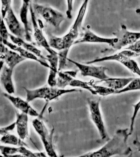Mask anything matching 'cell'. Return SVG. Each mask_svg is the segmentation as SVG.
<instances>
[{"mask_svg":"<svg viewBox=\"0 0 140 157\" xmlns=\"http://www.w3.org/2000/svg\"><path fill=\"white\" fill-rule=\"evenodd\" d=\"M129 128L120 129L103 146L95 151L76 157H112L128 156L132 151L128 145Z\"/></svg>","mask_w":140,"mask_h":157,"instance_id":"obj_1","label":"cell"},{"mask_svg":"<svg viewBox=\"0 0 140 157\" xmlns=\"http://www.w3.org/2000/svg\"><path fill=\"white\" fill-rule=\"evenodd\" d=\"M88 2V0H84L83 2L73 25L66 35L62 37H58L49 34V43L52 48L61 51L66 49H69L70 47L74 45L79 36V29L84 19Z\"/></svg>","mask_w":140,"mask_h":157,"instance_id":"obj_2","label":"cell"},{"mask_svg":"<svg viewBox=\"0 0 140 157\" xmlns=\"http://www.w3.org/2000/svg\"><path fill=\"white\" fill-rule=\"evenodd\" d=\"M23 88L25 90L26 93V101L29 103L37 98L44 99L46 102H49L56 100L66 93L81 92L80 90L76 89H61L46 86L35 90H29L24 87Z\"/></svg>","mask_w":140,"mask_h":157,"instance_id":"obj_3","label":"cell"},{"mask_svg":"<svg viewBox=\"0 0 140 157\" xmlns=\"http://www.w3.org/2000/svg\"><path fill=\"white\" fill-rule=\"evenodd\" d=\"M140 55V54L135 53L129 50L125 49L122 52H117L112 55L99 58L93 60L88 61L86 63V64H93L95 63L106 61H115L120 63L131 72L140 77V68L138 66V63L134 60L132 59V58L137 57Z\"/></svg>","mask_w":140,"mask_h":157,"instance_id":"obj_4","label":"cell"},{"mask_svg":"<svg viewBox=\"0 0 140 157\" xmlns=\"http://www.w3.org/2000/svg\"><path fill=\"white\" fill-rule=\"evenodd\" d=\"M113 35L117 38V43L111 47V49H104L101 52H102L120 50L124 47L133 45L140 40V32H130L124 25H121L120 29L113 33Z\"/></svg>","mask_w":140,"mask_h":157,"instance_id":"obj_5","label":"cell"},{"mask_svg":"<svg viewBox=\"0 0 140 157\" xmlns=\"http://www.w3.org/2000/svg\"><path fill=\"white\" fill-rule=\"evenodd\" d=\"M77 72V71H58L57 78V86L61 89H65L67 86L82 88L89 91L92 94L97 95V93L89 84V82H85L74 78Z\"/></svg>","mask_w":140,"mask_h":157,"instance_id":"obj_6","label":"cell"},{"mask_svg":"<svg viewBox=\"0 0 140 157\" xmlns=\"http://www.w3.org/2000/svg\"><path fill=\"white\" fill-rule=\"evenodd\" d=\"M32 125L41 139L48 157H59L53 145V130L51 132H49L43 121L38 118H35L33 121Z\"/></svg>","mask_w":140,"mask_h":157,"instance_id":"obj_7","label":"cell"},{"mask_svg":"<svg viewBox=\"0 0 140 157\" xmlns=\"http://www.w3.org/2000/svg\"><path fill=\"white\" fill-rule=\"evenodd\" d=\"M33 7L35 13L41 15L47 23L56 29H59L61 23L65 20L63 14L52 7L37 3L33 4Z\"/></svg>","mask_w":140,"mask_h":157,"instance_id":"obj_8","label":"cell"},{"mask_svg":"<svg viewBox=\"0 0 140 157\" xmlns=\"http://www.w3.org/2000/svg\"><path fill=\"white\" fill-rule=\"evenodd\" d=\"M90 117L99 132L101 139L106 140L108 136L100 108V100H88Z\"/></svg>","mask_w":140,"mask_h":157,"instance_id":"obj_9","label":"cell"},{"mask_svg":"<svg viewBox=\"0 0 140 157\" xmlns=\"http://www.w3.org/2000/svg\"><path fill=\"white\" fill-rule=\"evenodd\" d=\"M67 60L73 63L77 67L80 71L83 77H91L98 78L100 80H104L110 77L106 75V71L108 68L104 67H98L91 66L89 64H81L72 59H67Z\"/></svg>","mask_w":140,"mask_h":157,"instance_id":"obj_10","label":"cell"},{"mask_svg":"<svg viewBox=\"0 0 140 157\" xmlns=\"http://www.w3.org/2000/svg\"><path fill=\"white\" fill-rule=\"evenodd\" d=\"M29 11L31 13V19L34 28V37L37 44L40 46L43 47L44 48L49 52V54H55L57 52H55L50 47L49 42L47 41L45 36L44 35L41 29L40 28L38 24H37L34 11L31 3L29 7Z\"/></svg>","mask_w":140,"mask_h":157,"instance_id":"obj_11","label":"cell"},{"mask_svg":"<svg viewBox=\"0 0 140 157\" xmlns=\"http://www.w3.org/2000/svg\"><path fill=\"white\" fill-rule=\"evenodd\" d=\"M84 33L83 34V37L78 39L74 44H78L79 43H101V44H107L110 46H112L115 43H117V38H104L98 36L93 33L92 32L88 29L84 28Z\"/></svg>","mask_w":140,"mask_h":157,"instance_id":"obj_12","label":"cell"},{"mask_svg":"<svg viewBox=\"0 0 140 157\" xmlns=\"http://www.w3.org/2000/svg\"><path fill=\"white\" fill-rule=\"evenodd\" d=\"M1 59L7 64V67L13 69L15 67L18 63L25 60L24 58L22 57L20 54L17 52L9 50L6 45L1 43Z\"/></svg>","mask_w":140,"mask_h":157,"instance_id":"obj_13","label":"cell"},{"mask_svg":"<svg viewBox=\"0 0 140 157\" xmlns=\"http://www.w3.org/2000/svg\"><path fill=\"white\" fill-rule=\"evenodd\" d=\"M4 97L7 98L16 109L22 113L33 117H39L40 114L37 112L31 106L29 102L24 101L20 97H15L8 93H3Z\"/></svg>","mask_w":140,"mask_h":157,"instance_id":"obj_14","label":"cell"},{"mask_svg":"<svg viewBox=\"0 0 140 157\" xmlns=\"http://www.w3.org/2000/svg\"><path fill=\"white\" fill-rule=\"evenodd\" d=\"M4 20H5L10 31L14 36L21 38L25 36V29L16 18L12 7L10 9L6 18Z\"/></svg>","mask_w":140,"mask_h":157,"instance_id":"obj_15","label":"cell"},{"mask_svg":"<svg viewBox=\"0 0 140 157\" xmlns=\"http://www.w3.org/2000/svg\"><path fill=\"white\" fill-rule=\"evenodd\" d=\"M16 132L18 137L24 140L29 136V115L23 113H16Z\"/></svg>","mask_w":140,"mask_h":157,"instance_id":"obj_16","label":"cell"},{"mask_svg":"<svg viewBox=\"0 0 140 157\" xmlns=\"http://www.w3.org/2000/svg\"><path fill=\"white\" fill-rule=\"evenodd\" d=\"M133 78H109L104 80L95 81V84L101 83L103 86H107L115 91H119L126 88L133 80Z\"/></svg>","mask_w":140,"mask_h":157,"instance_id":"obj_17","label":"cell"},{"mask_svg":"<svg viewBox=\"0 0 140 157\" xmlns=\"http://www.w3.org/2000/svg\"><path fill=\"white\" fill-rule=\"evenodd\" d=\"M4 45L9 47L14 52H18L22 57L24 58L25 59H31L33 60L36 61L38 63H40L41 66L46 67V68L50 69V67L49 64H48L45 61L41 59H39L36 56L31 53L30 52L25 50V49L22 48L21 47L18 46L15 44H13L12 43H10L9 41H4L3 43Z\"/></svg>","mask_w":140,"mask_h":157,"instance_id":"obj_18","label":"cell"},{"mask_svg":"<svg viewBox=\"0 0 140 157\" xmlns=\"http://www.w3.org/2000/svg\"><path fill=\"white\" fill-rule=\"evenodd\" d=\"M31 1L29 0H24L23 4L20 11V18L23 24L24 28L25 29V39L27 41H32V37L31 33L32 32L31 28L29 27V20H28V12L30 7Z\"/></svg>","mask_w":140,"mask_h":157,"instance_id":"obj_19","label":"cell"},{"mask_svg":"<svg viewBox=\"0 0 140 157\" xmlns=\"http://www.w3.org/2000/svg\"><path fill=\"white\" fill-rule=\"evenodd\" d=\"M13 69L7 66H4L1 69V82L7 93L12 94L15 93V88L13 82L12 75Z\"/></svg>","mask_w":140,"mask_h":157,"instance_id":"obj_20","label":"cell"},{"mask_svg":"<svg viewBox=\"0 0 140 157\" xmlns=\"http://www.w3.org/2000/svg\"><path fill=\"white\" fill-rule=\"evenodd\" d=\"M9 38L13 44H14L18 46L23 48L25 50H27L36 56L37 57H40L41 60H46V57L41 54V51L36 48V47H35L34 45L26 42L23 40L22 38L17 37L16 36H14L13 35L11 34H10Z\"/></svg>","mask_w":140,"mask_h":157,"instance_id":"obj_21","label":"cell"},{"mask_svg":"<svg viewBox=\"0 0 140 157\" xmlns=\"http://www.w3.org/2000/svg\"><path fill=\"white\" fill-rule=\"evenodd\" d=\"M1 142L2 144L6 145L18 146H27L23 140L20 139V138L16 137L13 134H9V132L1 134Z\"/></svg>","mask_w":140,"mask_h":157,"instance_id":"obj_22","label":"cell"},{"mask_svg":"<svg viewBox=\"0 0 140 157\" xmlns=\"http://www.w3.org/2000/svg\"><path fill=\"white\" fill-rule=\"evenodd\" d=\"M89 83L95 91L97 95H99L102 97H106L109 95L115 94L116 91L106 86H98L97 84H95L94 82L92 81L89 82Z\"/></svg>","mask_w":140,"mask_h":157,"instance_id":"obj_23","label":"cell"},{"mask_svg":"<svg viewBox=\"0 0 140 157\" xmlns=\"http://www.w3.org/2000/svg\"><path fill=\"white\" fill-rule=\"evenodd\" d=\"M137 90H140V78H133V80L132 81L126 88L119 91H116L115 94H121L129 91Z\"/></svg>","mask_w":140,"mask_h":157,"instance_id":"obj_24","label":"cell"},{"mask_svg":"<svg viewBox=\"0 0 140 157\" xmlns=\"http://www.w3.org/2000/svg\"><path fill=\"white\" fill-rule=\"evenodd\" d=\"M9 157H41L40 152L34 153L29 150L25 146L18 147V154Z\"/></svg>","mask_w":140,"mask_h":157,"instance_id":"obj_25","label":"cell"},{"mask_svg":"<svg viewBox=\"0 0 140 157\" xmlns=\"http://www.w3.org/2000/svg\"><path fill=\"white\" fill-rule=\"evenodd\" d=\"M45 57L46 60L50 63L49 70L58 72V55L57 52L55 54H49Z\"/></svg>","mask_w":140,"mask_h":157,"instance_id":"obj_26","label":"cell"},{"mask_svg":"<svg viewBox=\"0 0 140 157\" xmlns=\"http://www.w3.org/2000/svg\"><path fill=\"white\" fill-rule=\"evenodd\" d=\"M69 49H66L60 51L58 53V71H60L65 67L66 66L67 61V55L68 53Z\"/></svg>","mask_w":140,"mask_h":157,"instance_id":"obj_27","label":"cell"},{"mask_svg":"<svg viewBox=\"0 0 140 157\" xmlns=\"http://www.w3.org/2000/svg\"><path fill=\"white\" fill-rule=\"evenodd\" d=\"M133 107V115L131 118V123H130V126L129 131V134L130 136H131L133 134V131H134V128L135 122V120L137 118V115L138 114V112L140 109V100L137 103L134 105H132Z\"/></svg>","mask_w":140,"mask_h":157,"instance_id":"obj_28","label":"cell"},{"mask_svg":"<svg viewBox=\"0 0 140 157\" xmlns=\"http://www.w3.org/2000/svg\"><path fill=\"white\" fill-rule=\"evenodd\" d=\"M1 43H3L4 41H8V38L9 37V33L7 31V28L4 24L3 19H1Z\"/></svg>","mask_w":140,"mask_h":157,"instance_id":"obj_29","label":"cell"},{"mask_svg":"<svg viewBox=\"0 0 140 157\" xmlns=\"http://www.w3.org/2000/svg\"><path fill=\"white\" fill-rule=\"evenodd\" d=\"M12 1L11 0H2V19L6 18V16L7 15V13L11 9V4Z\"/></svg>","mask_w":140,"mask_h":157,"instance_id":"obj_30","label":"cell"},{"mask_svg":"<svg viewBox=\"0 0 140 157\" xmlns=\"http://www.w3.org/2000/svg\"><path fill=\"white\" fill-rule=\"evenodd\" d=\"M125 49L126 50H130V51L134 52L135 53L140 55V40L137 41L133 45L126 47V48Z\"/></svg>","mask_w":140,"mask_h":157,"instance_id":"obj_31","label":"cell"},{"mask_svg":"<svg viewBox=\"0 0 140 157\" xmlns=\"http://www.w3.org/2000/svg\"><path fill=\"white\" fill-rule=\"evenodd\" d=\"M67 10L66 11V15L67 17L69 19L72 18V3L73 1L72 0H68L67 1Z\"/></svg>","mask_w":140,"mask_h":157,"instance_id":"obj_32","label":"cell"},{"mask_svg":"<svg viewBox=\"0 0 140 157\" xmlns=\"http://www.w3.org/2000/svg\"><path fill=\"white\" fill-rule=\"evenodd\" d=\"M15 127H16V124H15V122H14V123L12 124L7 127L1 128V134L9 132L10 131L13 130Z\"/></svg>","mask_w":140,"mask_h":157,"instance_id":"obj_33","label":"cell"},{"mask_svg":"<svg viewBox=\"0 0 140 157\" xmlns=\"http://www.w3.org/2000/svg\"><path fill=\"white\" fill-rule=\"evenodd\" d=\"M133 144L137 150L140 152V141L138 140V136H136L134 140H133Z\"/></svg>","mask_w":140,"mask_h":157,"instance_id":"obj_34","label":"cell"},{"mask_svg":"<svg viewBox=\"0 0 140 157\" xmlns=\"http://www.w3.org/2000/svg\"><path fill=\"white\" fill-rule=\"evenodd\" d=\"M135 12H136V13H137V14L140 15V8L136 10Z\"/></svg>","mask_w":140,"mask_h":157,"instance_id":"obj_35","label":"cell"},{"mask_svg":"<svg viewBox=\"0 0 140 157\" xmlns=\"http://www.w3.org/2000/svg\"><path fill=\"white\" fill-rule=\"evenodd\" d=\"M127 157H132V153H131V154L128 155Z\"/></svg>","mask_w":140,"mask_h":157,"instance_id":"obj_36","label":"cell"}]
</instances>
